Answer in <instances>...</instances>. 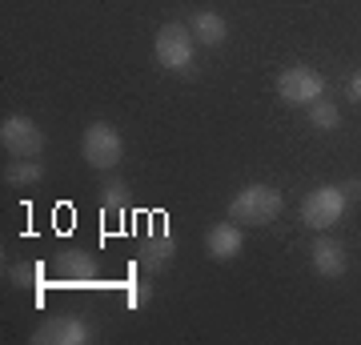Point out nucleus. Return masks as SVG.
Segmentation results:
<instances>
[{"label":"nucleus","mask_w":361,"mask_h":345,"mask_svg":"<svg viewBox=\"0 0 361 345\" xmlns=\"http://www.w3.org/2000/svg\"><path fill=\"white\" fill-rule=\"evenodd\" d=\"M281 209H285L281 189H273V185H245V189L233 193L229 217L237 225H269V221L281 217Z\"/></svg>","instance_id":"1"},{"label":"nucleus","mask_w":361,"mask_h":345,"mask_svg":"<svg viewBox=\"0 0 361 345\" xmlns=\"http://www.w3.org/2000/svg\"><path fill=\"white\" fill-rule=\"evenodd\" d=\"M153 56L165 73H189L193 68V56H197V37L189 25H169L157 28V40H153Z\"/></svg>","instance_id":"2"},{"label":"nucleus","mask_w":361,"mask_h":345,"mask_svg":"<svg viewBox=\"0 0 361 345\" xmlns=\"http://www.w3.org/2000/svg\"><path fill=\"white\" fill-rule=\"evenodd\" d=\"M0 145H4V153L16 157V161H37V157L44 153V145H49V137H44V128H40L32 116L13 113V116L0 121Z\"/></svg>","instance_id":"3"},{"label":"nucleus","mask_w":361,"mask_h":345,"mask_svg":"<svg viewBox=\"0 0 361 345\" xmlns=\"http://www.w3.org/2000/svg\"><path fill=\"white\" fill-rule=\"evenodd\" d=\"M80 157L89 161V169L104 173V169L121 165V157H125V141H121V133H116L109 121H92V125L85 128V137H80Z\"/></svg>","instance_id":"4"},{"label":"nucleus","mask_w":361,"mask_h":345,"mask_svg":"<svg viewBox=\"0 0 361 345\" xmlns=\"http://www.w3.org/2000/svg\"><path fill=\"white\" fill-rule=\"evenodd\" d=\"M345 205L349 197L341 193V185H317L313 193H305V201H301V221L310 225V229L325 233L329 225L345 217Z\"/></svg>","instance_id":"5"},{"label":"nucleus","mask_w":361,"mask_h":345,"mask_svg":"<svg viewBox=\"0 0 361 345\" xmlns=\"http://www.w3.org/2000/svg\"><path fill=\"white\" fill-rule=\"evenodd\" d=\"M277 97H281L285 104H301V109H310L313 101H322L325 97V80L317 68H310V64H289L281 77H277Z\"/></svg>","instance_id":"6"},{"label":"nucleus","mask_w":361,"mask_h":345,"mask_svg":"<svg viewBox=\"0 0 361 345\" xmlns=\"http://www.w3.org/2000/svg\"><path fill=\"white\" fill-rule=\"evenodd\" d=\"M92 341H97V329L80 313H56L32 333V345H92Z\"/></svg>","instance_id":"7"},{"label":"nucleus","mask_w":361,"mask_h":345,"mask_svg":"<svg viewBox=\"0 0 361 345\" xmlns=\"http://www.w3.org/2000/svg\"><path fill=\"white\" fill-rule=\"evenodd\" d=\"M241 249H245V233H241V225H237L233 217L229 221H217V225L205 233V253L213 257V261H221V265L237 261Z\"/></svg>","instance_id":"8"},{"label":"nucleus","mask_w":361,"mask_h":345,"mask_svg":"<svg viewBox=\"0 0 361 345\" xmlns=\"http://www.w3.org/2000/svg\"><path fill=\"white\" fill-rule=\"evenodd\" d=\"M173 257H177V237L169 229H161V233H153L149 241H141L137 265H141L145 273H165V269L173 265Z\"/></svg>","instance_id":"9"},{"label":"nucleus","mask_w":361,"mask_h":345,"mask_svg":"<svg viewBox=\"0 0 361 345\" xmlns=\"http://www.w3.org/2000/svg\"><path fill=\"white\" fill-rule=\"evenodd\" d=\"M310 261H313V269H317V277H341L349 269V257H345V245L341 241H334V237H317L313 241V249H310Z\"/></svg>","instance_id":"10"},{"label":"nucleus","mask_w":361,"mask_h":345,"mask_svg":"<svg viewBox=\"0 0 361 345\" xmlns=\"http://www.w3.org/2000/svg\"><path fill=\"white\" fill-rule=\"evenodd\" d=\"M189 28H193L197 44H225V37H229V25H225V16L213 13V8H201V13L189 16Z\"/></svg>","instance_id":"11"},{"label":"nucleus","mask_w":361,"mask_h":345,"mask_svg":"<svg viewBox=\"0 0 361 345\" xmlns=\"http://www.w3.org/2000/svg\"><path fill=\"white\" fill-rule=\"evenodd\" d=\"M61 282H97V265L89 253H61Z\"/></svg>","instance_id":"12"},{"label":"nucleus","mask_w":361,"mask_h":345,"mask_svg":"<svg viewBox=\"0 0 361 345\" xmlns=\"http://www.w3.org/2000/svg\"><path fill=\"white\" fill-rule=\"evenodd\" d=\"M125 205H129V185H125L121 177L104 181V185H101V217H104V213L113 217V213H121Z\"/></svg>","instance_id":"13"},{"label":"nucleus","mask_w":361,"mask_h":345,"mask_svg":"<svg viewBox=\"0 0 361 345\" xmlns=\"http://www.w3.org/2000/svg\"><path fill=\"white\" fill-rule=\"evenodd\" d=\"M310 125H313V128H322V133H334V128L341 125V109H337L329 97L313 101V104H310Z\"/></svg>","instance_id":"14"},{"label":"nucleus","mask_w":361,"mask_h":345,"mask_svg":"<svg viewBox=\"0 0 361 345\" xmlns=\"http://www.w3.org/2000/svg\"><path fill=\"white\" fill-rule=\"evenodd\" d=\"M40 177H44V165L40 161H16V165L4 169V181L8 185H37Z\"/></svg>","instance_id":"15"},{"label":"nucleus","mask_w":361,"mask_h":345,"mask_svg":"<svg viewBox=\"0 0 361 345\" xmlns=\"http://www.w3.org/2000/svg\"><path fill=\"white\" fill-rule=\"evenodd\" d=\"M125 289H129V293H125L129 309H145L149 301H153V285H149V282H137V277H133V282L125 285Z\"/></svg>","instance_id":"16"},{"label":"nucleus","mask_w":361,"mask_h":345,"mask_svg":"<svg viewBox=\"0 0 361 345\" xmlns=\"http://www.w3.org/2000/svg\"><path fill=\"white\" fill-rule=\"evenodd\" d=\"M8 277H13L16 285H32L40 277V269L37 265H16V269H8Z\"/></svg>","instance_id":"17"},{"label":"nucleus","mask_w":361,"mask_h":345,"mask_svg":"<svg viewBox=\"0 0 361 345\" xmlns=\"http://www.w3.org/2000/svg\"><path fill=\"white\" fill-rule=\"evenodd\" d=\"M345 97H349V101H357V104H361V68L345 80Z\"/></svg>","instance_id":"18"},{"label":"nucleus","mask_w":361,"mask_h":345,"mask_svg":"<svg viewBox=\"0 0 361 345\" xmlns=\"http://www.w3.org/2000/svg\"><path fill=\"white\" fill-rule=\"evenodd\" d=\"M341 193H345L349 201H361V177H349V181H341Z\"/></svg>","instance_id":"19"}]
</instances>
